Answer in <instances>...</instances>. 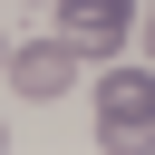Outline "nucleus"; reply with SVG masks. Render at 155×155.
<instances>
[{
  "label": "nucleus",
  "mask_w": 155,
  "mask_h": 155,
  "mask_svg": "<svg viewBox=\"0 0 155 155\" xmlns=\"http://www.w3.org/2000/svg\"><path fill=\"white\" fill-rule=\"evenodd\" d=\"M0 58H10V48H0Z\"/></svg>",
  "instance_id": "nucleus-4"
},
{
  "label": "nucleus",
  "mask_w": 155,
  "mask_h": 155,
  "mask_svg": "<svg viewBox=\"0 0 155 155\" xmlns=\"http://www.w3.org/2000/svg\"><path fill=\"white\" fill-rule=\"evenodd\" d=\"M126 29H136V0H58V39L78 58H116Z\"/></svg>",
  "instance_id": "nucleus-2"
},
{
  "label": "nucleus",
  "mask_w": 155,
  "mask_h": 155,
  "mask_svg": "<svg viewBox=\"0 0 155 155\" xmlns=\"http://www.w3.org/2000/svg\"><path fill=\"white\" fill-rule=\"evenodd\" d=\"M97 136L107 145H155V68L97 78Z\"/></svg>",
  "instance_id": "nucleus-1"
},
{
  "label": "nucleus",
  "mask_w": 155,
  "mask_h": 155,
  "mask_svg": "<svg viewBox=\"0 0 155 155\" xmlns=\"http://www.w3.org/2000/svg\"><path fill=\"white\" fill-rule=\"evenodd\" d=\"M68 78H78V48L68 39H19L10 48V87L19 97H68Z\"/></svg>",
  "instance_id": "nucleus-3"
}]
</instances>
